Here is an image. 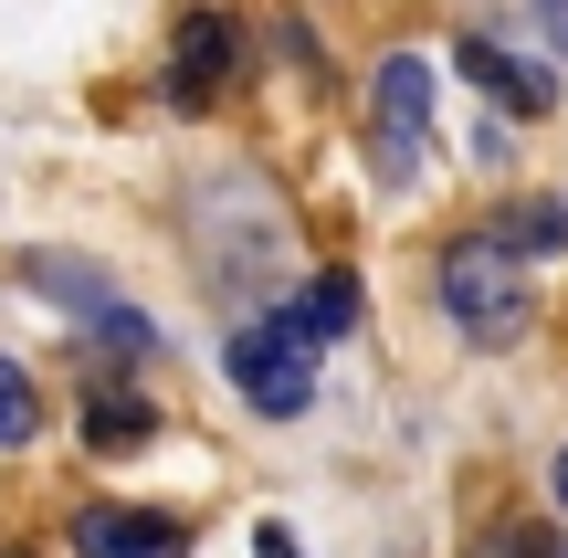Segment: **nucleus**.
Segmentation results:
<instances>
[{"instance_id": "1", "label": "nucleus", "mask_w": 568, "mask_h": 558, "mask_svg": "<svg viewBox=\"0 0 568 558\" xmlns=\"http://www.w3.org/2000/svg\"><path fill=\"white\" fill-rule=\"evenodd\" d=\"M443 316L474 337V348H516V337L537 327V274H527V253H516L506 232H464V243L443 253Z\"/></svg>"}, {"instance_id": "2", "label": "nucleus", "mask_w": 568, "mask_h": 558, "mask_svg": "<svg viewBox=\"0 0 568 558\" xmlns=\"http://www.w3.org/2000/svg\"><path fill=\"white\" fill-rule=\"evenodd\" d=\"M316 348L326 337L305 327L295 306H274V316H243V327H232L222 369H232V390H243L264 422H295L305 400H316Z\"/></svg>"}, {"instance_id": "3", "label": "nucleus", "mask_w": 568, "mask_h": 558, "mask_svg": "<svg viewBox=\"0 0 568 558\" xmlns=\"http://www.w3.org/2000/svg\"><path fill=\"white\" fill-rule=\"evenodd\" d=\"M21 295L63 306V316L84 327V337H95V358H116V369H138V358L159 348V327H148V316L126 306V295L105 285L95 264H84V253H53V243H42V253H21Z\"/></svg>"}, {"instance_id": "4", "label": "nucleus", "mask_w": 568, "mask_h": 558, "mask_svg": "<svg viewBox=\"0 0 568 558\" xmlns=\"http://www.w3.org/2000/svg\"><path fill=\"white\" fill-rule=\"evenodd\" d=\"M243 11H232V0H190L180 11V32H169V105H190V116H201V105H222L232 84H243Z\"/></svg>"}, {"instance_id": "5", "label": "nucleus", "mask_w": 568, "mask_h": 558, "mask_svg": "<svg viewBox=\"0 0 568 558\" xmlns=\"http://www.w3.org/2000/svg\"><path fill=\"white\" fill-rule=\"evenodd\" d=\"M368 148H379L389 180H422V159H432V63L422 53H389L368 74Z\"/></svg>"}, {"instance_id": "6", "label": "nucleus", "mask_w": 568, "mask_h": 558, "mask_svg": "<svg viewBox=\"0 0 568 558\" xmlns=\"http://www.w3.org/2000/svg\"><path fill=\"white\" fill-rule=\"evenodd\" d=\"M190 527L159 506H74V558H180Z\"/></svg>"}, {"instance_id": "7", "label": "nucleus", "mask_w": 568, "mask_h": 558, "mask_svg": "<svg viewBox=\"0 0 568 558\" xmlns=\"http://www.w3.org/2000/svg\"><path fill=\"white\" fill-rule=\"evenodd\" d=\"M453 63H464V74L485 84L495 105H516V116H548V105H558V74H548V63L506 53V42H485V32H474V42H464V53H453Z\"/></svg>"}, {"instance_id": "8", "label": "nucleus", "mask_w": 568, "mask_h": 558, "mask_svg": "<svg viewBox=\"0 0 568 558\" xmlns=\"http://www.w3.org/2000/svg\"><path fill=\"white\" fill-rule=\"evenodd\" d=\"M159 443V412L138 390H95L84 400V454H148Z\"/></svg>"}, {"instance_id": "9", "label": "nucleus", "mask_w": 568, "mask_h": 558, "mask_svg": "<svg viewBox=\"0 0 568 558\" xmlns=\"http://www.w3.org/2000/svg\"><path fill=\"white\" fill-rule=\"evenodd\" d=\"M42 433V390H32V369H21V358H0V454H11V443H32Z\"/></svg>"}, {"instance_id": "10", "label": "nucleus", "mask_w": 568, "mask_h": 558, "mask_svg": "<svg viewBox=\"0 0 568 558\" xmlns=\"http://www.w3.org/2000/svg\"><path fill=\"white\" fill-rule=\"evenodd\" d=\"M295 316H305L316 337H347V327H358V285H347V274H316V285L295 295Z\"/></svg>"}, {"instance_id": "11", "label": "nucleus", "mask_w": 568, "mask_h": 558, "mask_svg": "<svg viewBox=\"0 0 568 558\" xmlns=\"http://www.w3.org/2000/svg\"><path fill=\"white\" fill-rule=\"evenodd\" d=\"M253 558H295V538L284 527H253Z\"/></svg>"}, {"instance_id": "12", "label": "nucleus", "mask_w": 568, "mask_h": 558, "mask_svg": "<svg viewBox=\"0 0 568 558\" xmlns=\"http://www.w3.org/2000/svg\"><path fill=\"white\" fill-rule=\"evenodd\" d=\"M548 485H558V506H568V454H558V475H548Z\"/></svg>"}]
</instances>
